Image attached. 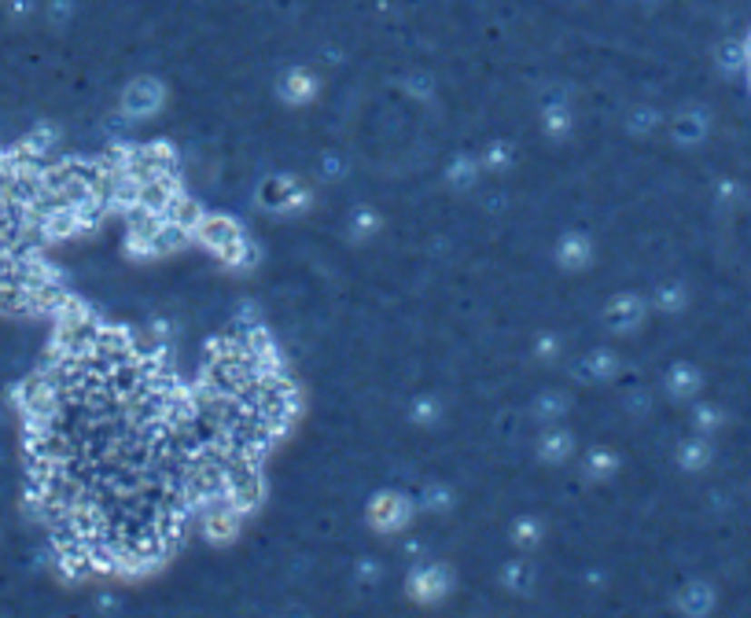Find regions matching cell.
Listing matches in <instances>:
<instances>
[{"mask_svg": "<svg viewBox=\"0 0 751 618\" xmlns=\"http://www.w3.org/2000/svg\"><path fill=\"white\" fill-rule=\"evenodd\" d=\"M188 232L211 254H218L225 265H251L254 261V247H251L247 232L225 214H199Z\"/></svg>", "mask_w": 751, "mask_h": 618, "instance_id": "6da1fadb", "label": "cell"}, {"mask_svg": "<svg viewBox=\"0 0 751 618\" xmlns=\"http://www.w3.org/2000/svg\"><path fill=\"white\" fill-rule=\"evenodd\" d=\"M258 199H262L265 211H272V214H302L310 206V199H313V191L299 177H269L258 188Z\"/></svg>", "mask_w": 751, "mask_h": 618, "instance_id": "7a4b0ae2", "label": "cell"}, {"mask_svg": "<svg viewBox=\"0 0 751 618\" xmlns=\"http://www.w3.org/2000/svg\"><path fill=\"white\" fill-rule=\"evenodd\" d=\"M163 103H166V89H163L159 78H136L122 93V114L133 118V122L152 118L155 111H163Z\"/></svg>", "mask_w": 751, "mask_h": 618, "instance_id": "3957f363", "label": "cell"}, {"mask_svg": "<svg viewBox=\"0 0 751 618\" xmlns=\"http://www.w3.org/2000/svg\"><path fill=\"white\" fill-rule=\"evenodd\" d=\"M409 515H413V501H409L405 494H394V490H383L369 501V523L383 534H394L409 523Z\"/></svg>", "mask_w": 751, "mask_h": 618, "instance_id": "277c9868", "label": "cell"}, {"mask_svg": "<svg viewBox=\"0 0 751 618\" xmlns=\"http://www.w3.org/2000/svg\"><path fill=\"white\" fill-rule=\"evenodd\" d=\"M453 589V574L442 564H420L413 574H409V596L420 603H435Z\"/></svg>", "mask_w": 751, "mask_h": 618, "instance_id": "5b68a950", "label": "cell"}, {"mask_svg": "<svg viewBox=\"0 0 751 618\" xmlns=\"http://www.w3.org/2000/svg\"><path fill=\"white\" fill-rule=\"evenodd\" d=\"M604 320L611 331H634L641 320H645V299L641 295H619V299H611V306L604 309Z\"/></svg>", "mask_w": 751, "mask_h": 618, "instance_id": "8992f818", "label": "cell"}, {"mask_svg": "<svg viewBox=\"0 0 751 618\" xmlns=\"http://www.w3.org/2000/svg\"><path fill=\"white\" fill-rule=\"evenodd\" d=\"M538 453H541L545 464H564V460L575 456V435L564 431V427H549L538 442Z\"/></svg>", "mask_w": 751, "mask_h": 618, "instance_id": "52a82bcc", "label": "cell"}, {"mask_svg": "<svg viewBox=\"0 0 751 618\" xmlns=\"http://www.w3.org/2000/svg\"><path fill=\"white\" fill-rule=\"evenodd\" d=\"M313 96H317V78H313L310 71L295 66V71H288V74H284V82H281V100H288V103L302 107V103H310Z\"/></svg>", "mask_w": 751, "mask_h": 618, "instance_id": "ba28073f", "label": "cell"}, {"mask_svg": "<svg viewBox=\"0 0 751 618\" xmlns=\"http://www.w3.org/2000/svg\"><path fill=\"white\" fill-rule=\"evenodd\" d=\"M670 136L677 144H700L707 136V114L704 111H686V114L670 118Z\"/></svg>", "mask_w": 751, "mask_h": 618, "instance_id": "9c48e42d", "label": "cell"}, {"mask_svg": "<svg viewBox=\"0 0 751 618\" xmlns=\"http://www.w3.org/2000/svg\"><path fill=\"white\" fill-rule=\"evenodd\" d=\"M677 611L681 614H693V618H700V614H707L711 607H715V589L707 585V582H693V585H686L677 593Z\"/></svg>", "mask_w": 751, "mask_h": 618, "instance_id": "30bf717a", "label": "cell"}, {"mask_svg": "<svg viewBox=\"0 0 751 618\" xmlns=\"http://www.w3.org/2000/svg\"><path fill=\"white\" fill-rule=\"evenodd\" d=\"M589 254H593V247H589V240H586L582 232H568V236L557 243V261H560L564 269H586V265H589Z\"/></svg>", "mask_w": 751, "mask_h": 618, "instance_id": "8fae6325", "label": "cell"}, {"mask_svg": "<svg viewBox=\"0 0 751 618\" xmlns=\"http://www.w3.org/2000/svg\"><path fill=\"white\" fill-rule=\"evenodd\" d=\"M711 456H715V449H711L707 435H693V438H686L677 446V464L686 471H704L711 464Z\"/></svg>", "mask_w": 751, "mask_h": 618, "instance_id": "7c38bea8", "label": "cell"}, {"mask_svg": "<svg viewBox=\"0 0 751 618\" xmlns=\"http://www.w3.org/2000/svg\"><path fill=\"white\" fill-rule=\"evenodd\" d=\"M667 390H670V397H677V401H686V397H693L697 390H700V372L693 368V365H674L670 372H667Z\"/></svg>", "mask_w": 751, "mask_h": 618, "instance_id": "4fadbf2b", "label": "cell"}, {"mask_svg": "<svg viewBox=\"0 0 751 618\" xmlns=\"http://www.w3.org/2000/svg\"><path fill=\"white\" fill-rule=\"evenodd\" d=\"M479 173H483V162L479 159H471V155H457L453 162H450V170H446V181H450V188H471L475 181H479Z\"/></svg>", "mask_w": 751, "mask_h": 618, "instance_id": "5bb4252c", "label": "cell"}, {"mask_svg": "<svg viewBox=\"0 0 751 618\" xmlns=\"http://www.w3.org/2000/svg\"><path fill=\"white\" fill-rule=\"evenodd\" d=\"M616 354L611 350H593L586 361H578L575 365V372L582 376V379H611V372H616Z\"/></svg>", "mask_w": 751, "mask_h": 618, "instance_id": "9a60e30c", "label": "cell"}, {"mask_svg": "<svg viewBox=\"0 0 751 618\" xmlns=\"http://www.w3.org/2000/svg\"><path fill=\"white\" fill-rule=\"evenodd\" d=\"M501 585H505L509 593H527V589L534 585V567H530L527 560H509V564L501 567Z\"/></svg>", "mask_w": 751, "mask_h": 618, "instance_id": "2e32d148", "label": "cell"}, {"mask_svg": "<svg viewBox=\"0 0 751 618\" xmlns=\"http://www.w3.org/2000/svg\"><path fill=\"white\" fill-rule=\"evenodd\" d=\"M564 412H568V397H564L560 390H545V394L534 401V417H538V420H545V424L560 420Z\"/></svg>", "mask_w": 751, "mask_h": 618, "instance_id": "e0dca14e", "label": "cell"}, {"mask_svg": "<svg viewBox=\"0 0 751 618\" xmlns=\"http://www.w3.org/2000/svg\"><path fill=\"white\" fill-rule=\"evenodd\" d=\"M616 467H619V456L611 453V449H604V446H597V449L586 453V475H589V478H608Z\"/></svg>", "mask_w": 751, "mask_h": 618, "instance_id": "ac0fdd59", "label": "cell"}, {"mask_svg": "<svg viewBox=\"0 0 751 618\" xmlns=\"http://www.w3.org/2000/svg\"><path fill=\"white\" fill-rule=\"evenodd\" d=\"M541 125H545V132L553 136V141H564V136L571 132V111L568 107H560V103H553V107H545V118H541Z\"/></svg>", "mask_w": 751, "mask_h": 618, "instance_id": "d6986e66", "label": "cell"}, {"mask_svg": "<svg viewBox=\"0 0 751 618\" xmlns=\"http://www.w3.org/2000/svg\"><path fill=\"white\" fill-rule=\"evenodd\" d=\"M450 505H453V490L450 486H442V483L424 486V494H420V508L424 512H446Z\"/></svg>", "mask_w": 751, "mask_h": 618, "instance_id": "ffe728a7", "label": "cell"}, {"mask_svg": "<svg viewBox=\"0 0 751 618\" xmlns=\"http://www.w3.org/2000/svg\"><path fill=\"white\" fill-rule=\"evenodd\" d=\"M409 420L420 424V427H431V424L439 420V401H435L431 394L417 397V401H413V412H409Z\"/></svg>", "mask_w": 751, "mask_h": 618, "instance_id": "44dd1931", "label": "cell"}, {"mask_svg": "<svg viewBox=\"0 0 751 618\" xmlns=\"http://www.w3.org/2000/svg\"><path fill=\"white\" fill-rule=\"evenodd\" d=\"M656 306H659L663 313H677L681 306H686V288H681V284H663V288L656 291Z\"/></svg>", "mask_w": 751, "mask_h": 618, "instance_id": "7402d4cb", "label": "cell"}, {"mask_svg": "<svg viewBox=\"0 0 751 618\" xmlns=\"http://www.w3.org/2000/svg\"><path fill=\"white\" fill-rule=\"evenodd\" d=\"M693 427H697L700 435L718 431V427H722V412H718L715 405H697V408H693Z\"/></svg>", "mask_w": 751, "mask_h": 618, "instance_id": "603a6c76", "label": "cell"}, {"mask_svg": "<svg viewBox=\"0 0 751 618\" xmlns=\"http://www.w3.org/2000/svg\"><path fill=\"white\" fill-rule=\"evenodd\" d=\"M512 541L519 544V548H530V544H538L541 541V523L538 519H516V526H512Z\"/></svg>", "mask_w": 751, "mask_h": 618, "instance_id": "cb8c5ba5", "label": "cell"}, {"mask_svg": "<svg viewBox=\"0 0 751 618\" xmlns=\"http://www.w3.org/2000/svg\"><path fill=\"white\" fill-rule=\"evenodd\" d=\"M512 159H516V155H512V148H509V144H490V148H487V155H483V166H487V170H494V173H505V170L512 166Z\"/></svg>", "mask_w": 751, "mask_h": 618, "instance_id": "d4e9b609", "label": "cell"}, {"mask_svg": "<svg viewBox=\"0 0 751 618\" xmlns=\"http://www.w3.org/2000/svg\"><path fill=\"white\" fill-rule=\"evenodd\" d=\"M376 229H380V218H376V211H358V214H354V236H358V240L372 236Z\"/></svg>", "mask_w": 751, "mask_h": 618, "instance_id": "484cf974", "label": "cell"}, {"mask_svg": "<svg viewBox=\"0 0 751 618\" xmlns=\"http://www.w3.org/2000/svg\"><path fill=\"white\" fill-rule=\"evenodd\" d=\"M656 125H659V114H656V111H648V107H645V111H637V114L630 118V132H641V136H648Z\"/></svg>", "mask_w": 751, "mask_h": 618, "instance_id": "4316f807", "label": "cell"}, {"mask_svg": "<svg viewBox=\"0 0 751 618\" xmlns=\"http://www.w3.org/2000/svg\"><path fill=\"white\" fill-rule=\"evenodd\" d=\"M557 350H560V342H557V335H541V338H538V358H541V361H549V358H557Z\"/></svg>", "mask_w": 751, "mask_h": 618, "instance_id": "83f0119b", "label": "cell"}, {"mask_svg": "<svg viewBox=\"0 0 751 618\" xmlns=\"http://www.w3.org/2000/svg\"><path fill=\"white\" fill-rule=\"evenodd\" d=\"M321 170H324V177H328V181H339V173H343V162H339L335 155H328V159L321 162Z\"/></svg>", "mask_w": 751, "mask_h": 618, "instance_id": "f1b7e54d", "label": "cell"}, {"mask_svg": "<svg viewBox=\"0 0 751 618\" xmlns=\"http://www.w3.org/2000/svg\"><path fill=\"white\" fill-rule=\"evenodd\" d=\"M409 93H413L417 100H428V96H431V89H428V82H424V78H417V82H409Z\"/></svg>", "mask_w": 751, "mask_h": 618, "instance_id": "f546056e", "label": "cell"}]
</instances>
